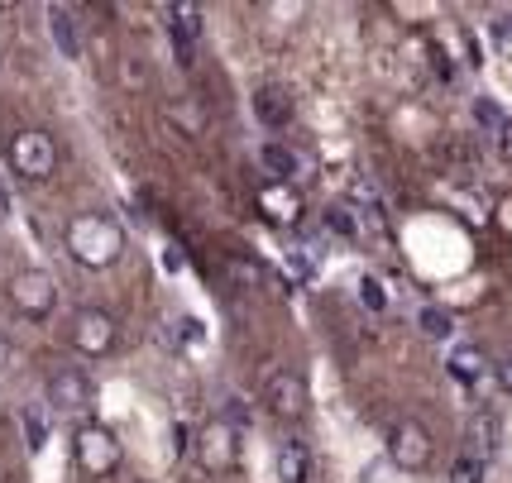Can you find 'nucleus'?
I'll use <instances>...</instances> for the list:
<instances>
[{
	"instance_id": "nucleus-24",
	"label": "nucleus",
	"mask_w": 512,
	"mask_h": 483,
	"mask_svg": "<svg viewBox=\"0 0 512 483\" xmlns=\"http://www.w3.org/2000/svg\"><path fill=\"white\" fill-rule=\"evenodd\" d=\"M173 335H178V345H201V340H206V330H201L197 316H178V330H173Z\"/></svg>"
},
{
	"instance_id": "nucleus-4",
	"label": "nucleus",
	"mask_w": 512,
	"mask_h": 483,
	"mask_svg": "<svg viewBox=\"0 0 512 483\" xmlns=\"http://www.w3.org/2000/svg\"><path fill=\"white\" fill-rule=\"evenodd\" d=\"M10 168L29 182H44V177L58 173V144H53V134L44 130H20L10 139Z\"/></svg>"
},
{
	"instance_id": "nucleus-6",
	"label": "nucleus",
	"mask_w": 512,
	"mask_h": 483,
	"mask_svg": "<svg viewBox=\"0 0 512 483\" xmlns=\"http://www.w3.org/2000/svg\"><path fill=\"white\" fill-rule=\"evenodd\" d=\"M197 460L206 464V474H230L240 469V426L230 421H206L197 436Z\"/></svg>"
},
{
	"instance_id": "nucleus-14",
	"label": "nucleus",
	"mask_w": 512,
	"mask_h": 483,
	"mask_svg": "<svg viewBox=\"0 0 512 483\" xmlns=\"http://www.w3.org/2000/svg\"><path fill=\"white\" fill-rule=\"evenodd\" d=\"M48 39H53V48L63 53L67 63L82 58V29H77V15L67 5H48Z\"/></svg>"
},
{
	"instance_id": "nucleus-21",
	"label": "nucleus",
	"mask_w": 512,
	"mask_h": 483,
	"mask_svg": "<svg viewBox=\"0 0 512 483\" xmlns=\"http://www.w3.org/2000/svg\"><path fill=\"white\" fill-rule=\"evenodd\" d=\"M484 479H489V464L474 460V455H460L446 474V483H484Z\"/></svg>"
},
{
	"instance_id": "nucleus-20",
	"label": "nucleus",
	"mask_w": 512,
	"mask_h": 483,
	"mask_svg": "<svg viewBox=\"0 0 512 483\" xmlns=\"http://www.w3.org/2000/svg\"><path fill=\"white\" fill-rule=\"evenodd\" d=\"M417 326H422L431 340H446L450 330H455V316H450L446 307H422L417 311Z\"/></svg>"
},
{
	"instance_id": "nucleus-16",
	"label": "nucleus",
	"mask_w": 512,
	"mask_h": 483,
	"mask_svg": "<svg viewBox=\"0 0 512 483\" xmlns=\"http://www.w3.org/2000/svg\"><path fill=\"white\" fill-rule=\"evenodd\" d=\"M312 479V450L297 436H288L278 445V483H307Z\"/></svg>"
},
{
	"instance_id": "nucleus-18",
	"label": "nucleus",
	"mask_w": 512,
	"mask_h": 483,
	"mask_svg": "<svg viewBox=\"0 0 512 483\" xmlns=\"http://www.w3.org/2000/svg\"><path fill=\"white\" fill-rule=\"evenodd\" d=\"M326 230H331L335 240H364V225H359V211L350 206V201H331L326 206Z\"/></svg>"
},
{
	"instance_id": "nucleus-13",
	"label": "nucleus",
	"mask_w": 512,
	"mask_h": 483,
	"mask_svg": "<svg viewBox=\"0 0 512 483\" xmlns=\"http://www.w3.org/2000/svg\"><path fill=\"white\" fill-rule=\"evenodd\" d=\"M259 211H264L273 225H292V220L302 216V197H297L292 182H264V187H259Z\"/></svg>"
},
{
	"instance_id": "nucleus-7",
	"label": "nucleus",
	"mask_w": 512,
	"mask_h": 483,
	"mask_svg": "<svg viewBox=\"0 0 512 483\" xmlns=\"http://www.w3.org/2000/svg\"><path fill=\"white\" fill-rule=\"evenodd\" d=\"M431 455H436V440H431V431L422 421H398L388 431V460L398 464L402 474H422L431 464Z\"/></svg>"
},
{
	"instance_id": "nucleus-3",
	"label": "nucleus",
	"mask_w": 512,
	"mask_h": 483,
	"mask_svg": "<svg viewBox=\"0 0 512 483\" xmlns=\"http://www.w3.org/2000/svg\"><path fill=\"white\" fill-rule=\"evenodd\" d=\"M5 292H10L15 316H24V321H48L53 307H58V283H53L48 268H20Z\"/></svg>"
},
{
	"instance_id": "nucleus-19",
	"label": "nucleus",
	"mask_w": 512,
	"mask_h": 483,
	"mask_svg": "<svg viewBox=\"0 0 512 483\" xmlns=\"http://www.w3.org/2000/svg\"><path fill=\"white\" fill-rule=\"evenodd\" d=\"M20 426H24V445H29V455H44L48 445V421L39 407H24L20 412Z\"/></svg>"
},
{
	"instance_id": "nucleus-8",
	"label": "nucleus",
	"mask_w": 512,
	"mask_h": 483,
	"mask_svg": "<svg viewBox=\"0 0 512 483\" xmlns=\"http://www.w3.org/2000/svg\"><path fill=\"white\" fill-rule=\"evenodd\" d=\"M264 402L268 412L278 421H302L307 417V407H312V393H307V378L297 374V369H273L264 383Z\"/></svg>"
},
{
	"instance_id": "nucleus-2",
	"label": "nucleus",
	"mask_w": 512,
	"mask_h": 483,
	"mask_svg": "<svg viewBox=\"0 0 512 483\" xmlns=\"http://www.w3.org/2000/svg\"><path fill=\"white\" fill-rule=\"evenodd\" d=\"M120 460H125V450H120L111 426H101V421H82L77 426V436H72V464H77V474L87 483H106L120 469Z\"/></svg>"
},
{
	"instance_id": "nucleus-15",
	"label": "nucleus",
	"mask_w": 512,
	"mask_h": 483,
	"mask_svg": "<svg viewBox=\"0 0 512 483\" xmlns=\"http://www.w3.org/2000/svg\"><path fill=\"white\" fill-rule=\"evenodd\" d=\"M498 436H503V421L493 417V412H474V421L465 426V440H469L465 455H474V460L489 464V455L498 450Z\"/></svg>"
},
{
	"instance_id": "nucleus-25",
	"label": "nucleus",
	"mask_w": 512,
	"mask_h": 483,
	"mask_svg": "<svg viewBox=\"0 0 512 483\" xmlns=\"http://www.w3.org/2000/svg\"><path fill=\"white\" fill-rule=\"evenodd\" d=\"M230 273H235L240 283H249V287H259V283H264V268H259V264H249V259H235V264H230Z\"/></svg>"
},
{
	"instance_id": "nucleus-17",
	"label": "nucleus",
	"mask_w": 512,
	"mask_h": 483,
	"mask_svg": "<svg viewBox=\"0 0 512 483\" xmlns=\"http://www.w3.org/2000/svg\"><path fill=\"white\" fill-rule=\"evenodd\" d=\"M259 168L268 173V182H297V154H292L288 144H264L259 149Z\"/></svg>"
},
{
	"instance_id": "nucleus-22",
	"label": "nucleus",
	"mask_w": 512,
	"mask_h": 483,
	"mask_svg": "<svg viewBox=\"0 0 512 483\" xmlns=\"http://www.w3.org/2000/svg\"><path fill=\"white\" fill-rule=\"evenodd\" d=\"M359 302H364L369 311H383V307H388V287H383V278L364 273V278H359Z\"/></svg>"
},
{
	"instance_id": "nucleus-29",
	"label": "nucleus",
	"mask_w": 512,
	"mask_h": 483,
	"mask_svg": "<svg viewBox=\"0 0 512 483\" xmlns=\"http://www.w3.org/2000/svg\"><path fill=\"white\" fill-rule=\"evenodd\" d=\"M10 211V192H5V182H0V216Z\"/></svg>"
},
{
	"instance_id": "nucleus-1",
	"label": "nucleus",
	"mask_w": 512,
	"mask_h": 483,
	"mask_svg": "<svg viewBox=\"0 0 512 483\" xmlns=\"http://www.w3.org/2000/svg\"><path fill=\"white\" fill-rule=\"evenodd\" d=\"M63 244L82 268H111L115 259L125 254V230H120V220L106 216V211H82V216L67 220Z\"/></svg>"
},
{
	"instance_id": "nucleus-5",
	"label": "nucleus",
	"mask_w": 512,
	"mask_h": 483,
	"mask_svg": "<svg viewBox=\"0 0 512 483\" xmlns=\"http://www.w3.org/2000/svg\"><path fill=\"white\" fill-rule=\"evenodd\" d=\"M115 316L101 307H82L72 316V330H67V340H72V350L87 354V359H106L115 350Z\"/></svg>"
},
{
	"instance_id": "nucleus-27",
	"label": "nucleus",
	"mask_w": 512,
	"mask_h": 483,
	"mask_svg": "<svg viewBox=\"0 0 512 483\" xmlns=\"http://www.w3.org/2000/svg\"><path fill=\"white\" fill-rule=\"evenodd\" d=\"M493 383H498L503 393H512V359H498V364H493Z\"/></svg>"
},
{
	"instance_id": "nucleus-10",
	"label": "nucleus",
	"mask_w": 512,
	"mask_h": 483,
	"mask_svg": "<svg viewBox=\"0 0 512 483\" xmlns=\"http://www.w3.org/2000/svg\"><path fill=\"white\" fill-rule=\"evenodd\" d=\"M163 15H168V34H173V44H178V58H182V63H192V53H197L201 29H206V20H201V10L192 5V0H182V5H168Z\"/></svg>"
},
{
	"instance_id": "nucleus-9",
	"label": "nucleus",
	"mask_w": 512,
	"mask_h": 483,
	"mask_svg": "<svg viewBox=\"0 0 512 483\" xmlns=\"http://www.w3.org/2000/svg\"><path fill=\"white\" fill-rule=\"evenodd\" d=\"M96 388H91V378L82 369H58V374L48 378V407L53 412H67V417H77V412H87Z\"/></svg>"
},
{
	"instance_id": "nucleus-26",
	"label": "nucleus",
	"mask_w": 512,
	"mask_h": 483,
	"mask_svg": "<svg viewBox=\"0 0 512 483\" xmlns=\"http://www.w3.org/2000/svg\"><path fill=\"white\" fill-rule=\"evenodd\" d=\"M493 139H498V154L512 163V115L503 120V125H498V134H493Z\"/></svg>"
},
{
	"instance_id": "nucleus-12",
	"label": "nucleus",
	"mask_w": 512,
	"mask_h": 483,
	"mask_svg": "<svg viewBox=\"0 0 512 483\" xmlns=\"http://www.w3.org/2000/svg\"><path fill=\"white\" fill-rule=\"evenodd\" d=\"M292 115H297V106H292L288 87H259L254 91V120H259L264 130H283V125H292Z\"/></svg>"
},
{
	"instance_id": "nucleus-11",
	"label": "nucleus",
	"mask_w": 512,
	"mask_h": 483,
	"mask_svg": "<svg viewBox=\"0 0 512 483\" xmlns=\"http://www.w3.org/2000/svg\"><path fill=\"white\" fill-rule=\"evenodd\" d=\"M446 374L455 378L460 388H474V383H484V378L493 374V364L479 345H455V350L446 354Z\"/></svg>"
},
{
	"instance_id": "nucleus-23",
	"label": "nucleus",
	"mask_w": 512,
	"mask_h": 483,
	"mask_svg": "<svg viewBox=\"0 0 512 483\" xmlns=\"http://www.w3.org/2000/svg\"><path fill=\"white\" fill-rule=\"evenodd\" d=\"M474 120H479L484 130H493V134H498V125H503L508 115L498 110V101H489V96H479V101H474Z\"/></svg>"
},
{
	"instance_id": "nucleus-28",
	"label": "nucleus",
	"mask_w": 512,
	"mask_h": 483,
	"mask_svg": "<svg viewBox=\"0 0 512 483\" xmlns=\"http://www.w3.org/2000/svg\"><path fill=\"white\" fill-rule=\"evenodd\" d=\"M312 254H292V273H302V278H312Z\"/></svg>"
}]
</instances>
